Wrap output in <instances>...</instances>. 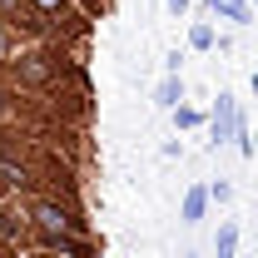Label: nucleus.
I'll return each mask as SVG.
<instances>
[{"instance_id": "nucleus-7", "label": "nucleus", "mask_w": 258, "mask_h": 258, "mask_svg": "<svg viewBox=\"0 0 258 258\" xmlns=\"http://www.w3.org/2000/svg\"><path fill=\"white\" fill-rule=\"evenodd\" d=\"M189 45H194V50H209V45H214V30H209V25H194V30H189Z\"/></svg>"}, {"instance_id": "nucleus-12", "label": "nucleus", "mask_w": 258, "mask_h": 258, "mask_svg": "<svg viewBox=\"0 0 258 258\" xmlns=\"http://www.w3.org/2000/svg\"><path fill=\"white\" fill-rule=\"evenodd\" d=\"M0 5H5V10H10V5H20V0H0Z\"/></svg>"}, {"instance_id": "nucleus-11", "label": "nucleus", "mask_w": 258, "mask_h": 258, "mask_svg": "<svg viewBox=\"0 0 258 258\" xmlns=\"http://www.w3.org/2000/svg\"><path fill=\"white\" fill-rule=\"evenodd\" d=\"M35 5H40V10H45V15H55V10H60L64 0H35Z\"/></svg>"}, {"instance_id": "nucleus-1", "label": "nucleus", "mask_w": 258, "mask_h": 258, "mask_svg": "<svg viewBox=\"0 0 258 258\" xmlns=\"http://www.w3.org/2000/svg\"><path fill=\"white\" fill-rule=\"evenodd\" d=\"M233 124H238V99L219 95V104H214V144H224L228 134H233Z\"/></svg>"}, {"instance_id": "nucleus-10", "label": "nucleus", "mask_w": 258, "mask_h": 258, "mask_svg": "<svg viewBox=\"0 0 258 258\" xmlns=\"http://www.w3.org/2000/svg\"><path fill=\"white\" fill-rule=\"evenodd\" d=\"M164 5H169V15H184L189 10V0H164Z\"/></svg>"}, {"instance_id": "nucleus-9", "label": "nucleus", "mask_w": 258, "mask_h": 258, "mask_svg": "<svg viewBox=\"0 0 258 258\" xmlns=\"http://www.w3.org/2000/svg\"><path fill=\"white\" fill-rule=\"evenodd\" d=\"M209 199H219V204H228V199H233V189H228L224 179H219V184H214V189H209Z\"/></svg>"}, {"instance_id": "nucleus-5", "label": "nucleus", "mask_w": 258, "mask_h": 258, "mask_svg": "<svg viewBox=\"0 0 258 258\" xmlns=\"http://www.w3.org/2000/svg\"><path fill=\"white\" fill-rule=\"evenodd\" d=\"M214 253H219V258H238V224H224V228H219Z\"/></svg>"}, {"instance_id": "nucleus-4", "label": "nucleus", "mask_w": 258, "mask_h": 258, "mask_svg": "<svg viewBox=\"0 0 258 258\" xmlns=\"http://www.w3.org/2000/svg\"><path fill=\"white\" fill-rule=\"evenodd\" d=\"M204 209H209V189H189L184 194V224H199Z\"/></svg>"}, {"instance_id": "nucleus-6", "label": "nucleus", "mask_w": 258, "mask_h": 258, "mask_svg": "<svg viewBox=\"0 0 258 258\" xmlns=\"http://www.w3.org/2000/svg\"><path fill=\"white\" fill-rule=\"evenodd\" d=\"M35 219H40V224L50 228V233L70 228V214H64V209H55V204H40V209H35Z\"/></svg>"}, {"instance_id": "nucleus-3", "label": "nucleus", "mask_w": 258, "mask_h": 258, "mask_svg": "<svg viewBox=\"0 0 258 258\" xmlns=\"http://www.w3.org/2000/svg\"><path fill=\"white\" fill-rule=\"evenodd\" d=\"M209 10H219L224 20H233V25H248V5L243 0H204Z\"/></svg>"}, {"instance_id": "nucleus-2", "label": "nucleus", "mask_w": 258, "mask_h": 258, "mask_svg": "<svg viewBox=\"0 0 258 258\" xmlns=\"http://www.w3.org/2000/svg\"><path fill=\"white\" fill-rule=\"evenodd\" d=\"M179 99H184V85H179V75H164L159 90H154V104H159V109H174Z\"/></svg>"}, {"instance_id": "nucleus-8", "label": "nucleus", "mask_w": 258, "mask_h": 258, "mask_svg": "<svg viewBox=\"0 0 258 258\" xmlns=\"http://www.w3.org/2000/svg\"><path fill=\"white\" fill-rule=\"evenodd\" d=\"M174 119H179V129H194V124H199V109H184V104H174Z\"/></svg>"}]
</instances>
